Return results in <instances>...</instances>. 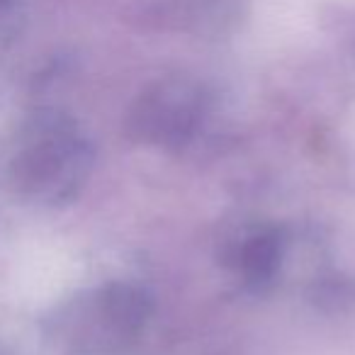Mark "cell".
Returning <instances> with one entry per match:
<instances>
[{
	"mask_svg": "<svg viewBox=\"0 0 355 355\" xmlns=\"http://www.w3.org/2000/svg\"><path fill=\"white\" fill-rule=\"evenodd\" d=\"M198 95L183 83L158 85L139 105L134 127L148 141H178L185 139L198 119Z\"/></svg>",
	"mask_w": 355,
	"mask_h": 355,
	"instance_id": "obj_1",
	"label": "cell"
},
{
	"mask_svg": "<svg viewBox=\"0 0 355 355\" xmlns=\"http://www.w3.org/2000/svg\"><path fill=\"white\" fill-rule=\"evenodd\" d=\"M10 3H12V0H0V10H3L6 6H10Z\"/></svg>",
	"mask_w": 355,
	"mask_h": 355,
	"instance_id": "obj_2",
	"label": "cell"
}]
</instances>
